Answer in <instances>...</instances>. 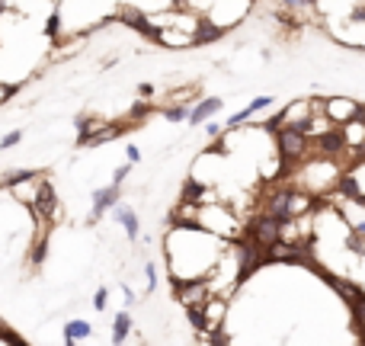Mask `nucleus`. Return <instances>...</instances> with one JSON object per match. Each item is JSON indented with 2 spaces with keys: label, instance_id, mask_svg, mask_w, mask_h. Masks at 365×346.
I'll list each match as a JSON object with an SVG mask.
<instances>
[{
  "label": "nucleus",
  "instance_id": "f257e3e1",
  "mask_svg": "<svg viewBox=\"0 0 365 346\" xmlns=\"http://www.w3.org/2000/svg\"><path fill=\"white\" fill-rule=\"evenodd\" d=\"M275 145H279V164H288V167H298L311 154V138L295 132L292 125H282L275 132Z\"/></svg>",
  "mask_w": 365,
  "mask_h": 346
},
{
  "label": "nucleus",
  "instance_id": "f03ea898",
  "mask_svg": "<svg viewBox=\"0 0 365 346\" xmlns=\"http://www.w3.org/2000/svg\"><path fill=\"white\" fill-rule=\"evenodd\" d=\"M208 288H211V276H173V295H176V301H183L186 308L205 305Z\"/></svg>",
  "mask_w": 365,
  "mask_h": 346
},
{
  "label": "nucleus",
  "instance_id": "7ed1b4c3",
  "mask_svg": "<svg viewBox=\"0 0 365 346\" xmlns=\"http://www.w3.org/2000/svg\"><path fill=\"white\" fill-rule=\"evenodd\" d=\"M237 282H247L250 276L256 273V269L269 266L266 263V247H260V243H253L250 237H243V241H237Z\"/></svg>",
  "mask_w": 365,
  "mask_h": 346
},
{
  "label": "nucleus",
  "instance_id": "20e7f679",
  "mask_svg": "<svg viewBox=\"0 0 365 346\" xmlns=\"http://www.w3.org/2000/svg\"><path fill=\"white\" fill-rule=\"evenodd\" d=\"M243 237H250V241L260 243V247H273L275 241H282V221L273 215H266V211H260V215H253L247 221Z\"/></svg>",
  "mask_w": 365,
  "mask_h": 346
},
{
  "label": "nucleus",
  "instance_id": "39448f33",
  "mask_svg": "<svg viewBox=\"0 0 365 346\" xmlns=\"http://www.w3.org/2000/svg\"><path fill=\"white\" fill-rule=\"evenodd\" d=\"M29 211H32L36 221H45V224L58 215V192H55V186H51V179L45 177V173L38 177V186H36V196H32V202H29Z\"/></svg>",
  "mask_w": 365,
  "mask_h": 346
},
{
  "label": "nucleus",
  "instance_id": "423d86ee",
  "mask_svg": "<svg viewBox=\"0 0 365 346\" xmlns=\"http://www.w3.org/2000/svg\"><path fill=\"white\" fill-rule=\"evenodd\" d=\"M314 147H317L320 157H327V160H333V157H339V154H346V151H349V145H346L343 125L317 128V132H314Z\"/></svg>",
  "mask_w": 365,
  "mask_h": 346
},
{
  "label": "nucleus",
  "instance_id": "0eeeda50",
  "mask_svg": "<svg viewBox=\"0 0 365 346\" xmlns=\"http://www.w3.org/2000/svg\"><path fill=\"white\" fill-rule=\"evenodd\" d=\"M112 19H119V23H125V26H132L134 32H141V36L151 38V42H164V29H160V26H154L151 19H147L141 10H134V6H119Z\"/></svg>",
  "mask_w": 365,
  "mask_h": 346
},
{
  "label": "nucleus",
  "instance_id": "6e6552de",
  "mask_svg": "<svg viewBox=\"0 0 365 346\" xmlns=\"http://www.w3.org/2000/svg\"><path fill=\"white\" fill-rule=\"evenodd\" d=\"M288 202H292V186H282V189H269L266 199H263V211L279 221H292V211H288Z\"/></svg>",
  "mask_w": 365,
  "mask_h": 346
},
{
  "label": "nucleus",
  "instance_id": "1a4fd4ad",
  "mask_svg": "<svg viewBox=\"0 0 365 346\" xmlns=\"http://www.w3.org/2000/svg\"><path fill=\"white\" fill-rule=\"evenodd\" d=\"M359 109H362L359 103L339 100V96H330V100H324V109H320V112H324L327 122H333V125H346L349 119H356Z\"/></svg>",
  "mask_w": 365,
  "mask_h": 346
},
{
  "label": "nucleus",
  "instance_id": "9d476101",
  "mask_svg": "<svg viewBox=\"0 0 365 346\" xmlns=\"http://www.w3.org/2000/svg\"><path fill=\"white\" fill-rule=\"evenodd\" d=\"M119 186H102V189H93V202H90V224H96L115 202H119Z\"/></svg>",
  "mask_w": 365,
  "mask_h": 346
},
{
  "label": "nucleus",
  "instance_id": "9b49d317",
  "mask_svg": "<svg viewBox=\"0 0 365 346\" xmlns=\"http://www.w3.org/2000/svg\"><path fill=\"white\" fill-rule=\"evenodd\" d=\"M138 125V122H122V125H100L96 122V128L87 135V141H83V147H100V145H106V141H115V138H122L125 132H132V128Z\"/></svg>",
  "mask_w": 365,
  "mask_h": 346
},
{
  "label": "nucleus",
  "instance_id": "f8f14e48",
  "mask_svg": "<svg viewBox=\"0 0 365 346\" xmlns=\"http://www.w3.org/2000/svg\"><path fill=\"white\" fill-rule=\"evenodd\" d=\"M317 276H320V279H324L327 285H330L333 292H337V295H339V298H343V301H352V298H356L359 292H365L362 285H356V282H352V279H343V276L330 273V269H327V266H320V269H317Z\"/></svg>",
  "mask_w": 365,
  "mask_h": 346
},
{
  "label": "nucleus",
  "instance_id": "ddd939ff",
  "mask_svg": "<svg viewBox=\"0 0 365 346\" xmlns=\"http://www.w3.org/2000/svg\"><path fill=\"white\" fill-rule=\"evenodd\" d=\"M109 211H112V218H115V221L122 224V228H125V237H128V241H132V243L138 241V234H141L138 211H134L132 205H125V202H115V205H112V209H109Z\"/></svg>",
  "mask_w": 365,
  "mask_h": 346
},
{
  "label": "nucleus",
  "instance_id": "4468645a",
  "mask_svg": "<svg viewBox=\"0 0 365 346\" xmlns=\"http://www.w3.org/2000/svg\"><path fill=\"white\" fill-rule=\"evenodd\" d=\"M215 112H221V100H218V96H205V100H199L196 106L186 112V122H189V125H202V122H208Z\"/></svg>",
  "mask_w": 365,
  "mask_h": 346
},
{
  "label": "nucleus",
  "instance_id": "2eb2a0df",
  "mask_svg": "<svg viewBox=\"0 0 365 346\" xmlns=\"http://www.w3.org/2000/svg\"><path fill=\"white\" fill-rule=\"evenodd\" d=\"M349 305V320H352V333H356L359 343H365V292H359Z\"/></svg>",
  "mask_w": 365,
  "mask_h": 346
},
{
  "label": "nucleus",
  "instance_id": "dca6fc26",
  "mask_svg": "<svg viewBox=\"0 0 365 346\" xmlns=\"http://www.w3.org/2000/svg\"><path fill=\"white\" fill-rule=\"evenodd\" d=\"M90 337H93V327H90V320L74 318V320H68V324H64V343H68V346H74L77 340H90Z\"/></svg>",
  "mask_w": 365,
  "mask_h": 346
},
{
  "label": "nucleus",
  "instance_id": "f3484780",
  "mask_svg": "<svg viewBox=\"0 0 365 346\" xmlns=\"http://www.w3.org/2000/svg\"><path fill=\"white\" fill-rule=\"evenodd\" d=\"M224 32H228V26H215V23H208V19H199V32H192L189 42L192 45H205L208 38H221Z\"/></svg>",
  "mask_w": 365,
  "mask_h": 346
},
{
  "label": "nucleus",
  "instance_id": "a211bd4d",
  "mask_svg": "<svg viewBox=\"0 0 365 346\" xmlns=\"http://www.w3.org/2000/svg\"><path fill=\"white\" fill-rule=\"evenodd\" d=\"M128 337H132V314L119 311L115 320H112V333H109V340H112V343H125Z\"/></svg>",
  "mask_w": 365,
  "mask_h": 346
},
{
  "label": "nucleus",
  "instance_id": "6ab92c4d",
  "mask_svg": "<svg viewBox=\"0 0 365 346\" xmlns=\"http://www.w3.org/2000/svg\"><path fill=\"white\" fill-rule=\"evenodd\" d=\"M36 177H42V170H10L6 177H0V189H13V186L29 183Z\"/></svg>",
  "mask_w": 365,
  "mask_h": 346
},
{
  "label": "nucleus",
  "instance_id": "aec40b11",
  "mask_svg": "<svg viewBox=\"0 0 365 346\" xmlns=\"http://www.w3.org/2000/svg\"><path fill=\"white\" fill-rule=\"evenodd\" d=\"M45 256H48V231L42 228V234L36 237V243H32V253H29V263L32 266H42Z\"/></svg>",
  "mask_w": 365,
  "mask_h": 346
},
{
  "label": "nucleus",
  "instance_id": "412c9836",
  "mask_svg": "<svg viewBox=\"0 0 365 346\" xmlns=\"http://www.w3.org/2000/svg\"><path fill=\"white\" fill-rule=\"evenodd\" d=\"M179 202H205V186L199 183V179H186L183 186V196H179Z\"/></svg>",
  "mask_w": 365,
  "mask_h": 346
},
{
  "label": "nucleus",
  "instance_id": "4be33fe9",
  "mask_svg": "<svg viewBox=\"0 0 365 346\" xmlns=\"http://www.w3.org/2000/svg\"><path fill=\"white\" fill-rule=\"evenodd\" d=\"M151 112H154V106L147 103V96H141V100H134V103H132V112H128V119L138 122V125H141V122H144Z\"/></svg>",
  "mask_w": 365,
  "mask_h": 346
},
{
  "label": "nucleus",
  "instance_id": "5701e85b",
  "mask_svg": "<svg viewBox=\"0 0 365 346\" xmlns=\"http://www.w3.org/2000/svg\"><path fill=\"white\" fill-rule=\"evenodd\" d=\"M96 128V119H90V115H77V147H83V141H87V135Z\"/></svg>",
  "mask_w": 365,
  "mask_h": 346
},
{
  "label": "nucleus",
  "instance_id": "b1692460",
  "mask_svg": "<svg viewBox=\"0 0 365 346\" xmlns=\"http://www.w3.org/2000/svg\"><path fill=\"white\" fill-rule=\"evenodd\" d=\"M288 13H298V10H317L320 0H279Z\"/></svg>",
  "mask_w": 365,
  "mask_h": 346
},
{
  "label": "nucleus",
  "instance_id": "393cba45",
  "mask_svg": "<svg viewBox=\"0 0 365 346\" xmlns=\"http://www.w3.org/2000/svg\"><path fill=\"white\" fill-rule=\"evenodd\" d=\"M250 119H253V109H250V106H243L240 112H234L228 122H224V128H240V125H247Z\"/></svg>",
  "mask_w": 365,
  "mask_h": 346
},
{
  "label": "nucleus",
  "instance_id": "a878e982",
  "mask_svg": "<svg viewBox=\"0 0 365 346\" xmlns=\"http://www.w3.org/2000/svg\"><path fill=\"white\" fill-rule=\"evenodd\" d=\"M19 141H23V132H19V128H13V132H6L4 138H0V151H10V147H16Z\"/></svg>",
  "mask_w": 365,
  "mask_h": 346
},
{
  "label": "nucleus",
  "instance_id": "bb28decb",
  "mask_svg": "<svg viewBox=\"0 0 365 346\" xmlns=\"http://www.w3.org/2000/svg\"><path fill=\"white\" fill-rule=\"evenodd\" d=\"M186 112H189V106H164V119L166 122H183Z\"/></svg>",
  "mask_w": 365,
  "mask_h": 346
},
{
  "label": "nucleus",
  "instance_id": "cd10ccee",
  "mask_svg": "<svg viewBox=\"0 0 365 346\" xmlns=\"http://www.w3.org/2000/svg\"><path fill=\"white\" fill-rule=\"evenodd\" d=\"M58 32H61V13H51V16H48V23H45V36H48V38H58Z\"/></svg>",
  "mask_w": 365,
  "mask_h": 346
},
{
  "label": "nucleus",
  "instance_id": "c85d7f7f",
  "mask_svg": "<svg viewBox=\"0 0 365 346\" xmlns=\"http://www.w3.org/2000/svg\"><path fill=\"white\" fill-rule=\"evenodd\" d=\"M132 167L134 164H122V167H115V173H112V186H122L128 179V173H132Z\"/></svg>",
  "mask_w": 365,
  "mask_h": 346
},
{
  "label": "nucleus",
  "instance_id": "c756f323",
  "mask_svg": "<svg viewBox=\"0 0 365 346\" xmlns=\"http://www.w3.org/2000/svg\"><path fill=\"white\" fill-rule=\"evenodd\" d=\"M106 305H109V288H96L93 308H96V311H106Z\"/></svg>",
  "mask_w": 365,
  "mask_h": 346
},
{
  "label": "nucleus",
  "instance_id": "7c9ffc66",
  "mask_svg": "<svg viewBox=\"0 0 365 346\" xmlns=\"http://www.w3.org/2000/svg\"><path fill=\"white\" fill-rule=\"evenodd\" d=\"M273 106V96H256V100H250V109L253 112H263V109Z\"/></svg>",
  "mask_w": 365,
  "mask_h": 346
},
{
  "label": "nucleus",
  "instance_id": "2f4dec72",
  "mask_svg": "<svg viewBox=\"0 0 365 346\" xmlns=\"http://www.w3.org/2000/svg\"><path fill=\"white\" fill-rule=\"evenodd\" d=\"M144 276H147V292H154V288H157V266H154V263H147Z\"/></svg>",
  "mask_w": 365,
  "mask_h": 346
},
{
  "label": "nucleus",
  "instance_id": "473e14b6",
  "mask_svg": "<svg viewBox=\"0 0 365 346\" xmlns=\"http://www.w3.org/2000/svg\"><path fill=\"white\" fill-rule=\"evenodd\" d=\"M205 132H208V138H218V135H224V125H221V122H208V125H205Z\"/></svg>",
  "mask_w": 365,
  "mask_h": 346
},
{
  "label": "nucleus",
  "instance_id": "72a5a7b5",
  "mask_svg": "<svg viewBox=\"0 0 365 346\" xmlns=\"http://www.w3.org/2000/svg\"><path fill=\"white\" fill-rule=\"evenodd\" d=\"M125 157H128V164H141V151L134 145H128L125 147Z\"/></svg>",
  "mask_w": 365,
  "mask_h": 346
},
{
  "label": "nucleus",
  "instance_id": "f704fd0d",
  "mask_svg": "<svg viewBox=\"0 0 365 346\" xmlns=\"http://www.w3.org/2000/svg\"><path fill=\"white\" fill-rule=\"evenodd\" d=\"M151 93H154V83H141L138 87V96H147V100H151Z\"/></svg>",
  "mask_w": 365,
  "mask_h": 346
},
{
  "label": "nucleus",
  "instance_id": "c9c22d12",
  "mask_svg": "<svg viewBox=\"0 0 365 346\" xmlns=\"http://www.w3.org/2000/svg\"><path fill=\"white\" fill-rule=\"evenodd\" d=\"M122 295H125V305H134V301H138V298H134V292H132L128 285H122Z\"/></svg>",
  "mask_w": 365,
  "mask_h": 346
}]
</instances>
